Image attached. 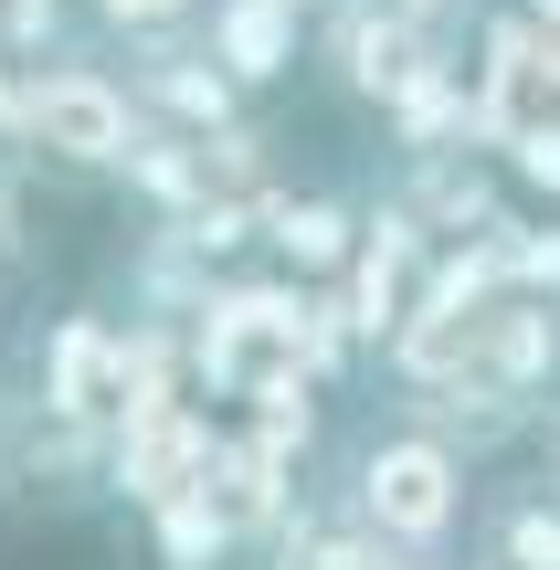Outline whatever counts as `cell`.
I'll use <instances>...</instances> for the list:
<instances>
[{
  "instance_id": "obj_1",
  "label": "cell",
  "mask_w": 560,
  "mask_h": 570,
  "mask_svg": "<svg viewBox=\"0 0 560 570\" xmlns=\"http://www.w3.org/2000/svg\"><path fill=\"white\" fill-rule=\"evenodd\" d=\"M560 381V306L540 285H508L465 317V338L413 381V423L455 433V444H498L508 423L540 412V391Z\"/></svg>"
},
{
  "instance_id": "obj_2",
  "label": "cell",
  "mask_w": 560,
  "mask_h": 570,
  "mask_svg": "<svg viewBox=\"0 0 560 570\" xmlns=\"http://www.w3.org/2000/svg\"><path fill=\"white\" fill-rule=\"evenodd\" d=\"M350 518L402 560H455L465 518H477V487H465V444L434 423H392L360 444L350 465Z\"/></svg>"
},
{
  "instance_id": "obj_3",
  "label": "cell",
  "mask_w": 560,
  "mask_h": 570,
  "mask_svg": "<svg viewBox=\"0 0 560 570\" xmlns=\"http://www.w3.org/2000/svg\"><path fill=\"white\" fill-rule=\"evenodd\" d=\"M21 138L63 169H127L148 148L138 85H117L106 63H32L21 75Z\"/></svg>"
},
{
  "instance_id": "obj_4",
  "label": "cell",
  "mask_w": 560,
  "mask_h": 570,
  "mask_svg": "<svg viewBox=\"0 0 560 570\" xmlns=\"http://www.w3.org/2000/svg\"><path fill=\"white\" fill-rule=\"evenodd\" d=\"M317 53H328V75L350 85V96H402V75H413V0H328V32H317Z\"/></svg>"
},
{
  "instance_id": "obj_5",
  "label": "cell",
  "mask_w": 560,
  "mask_h": 570,
  "mask_svg": "<svg viewBox=\"0 0 560 570\" xmlns=\"http://www.w3.org/2000/svg\"><path fill=\"white\" fill-rule=\"evenodd\" d=\"M202 53L223 63L233 85H286L296 53H307V0H212L202 11Z\"/></svg>"
},
{
  "instance_id": "obj_6",
  "label": "cell",
  "mask_w": 560,
  "mask_h": 570,
  "mask_svg": "<svg viewBox=\"0 0 560 570\" xmlns=\"http://www.w3.org/2000/svg\"><path fill=\"white\" fill-rule=\"evenodd\" d=\"M202 475H212V433H202V412L159 402V412H127V423H117V497L159 508V497L202 487Z\"/></svg>"
},
{
  "instance_id": "obj_7",
  "label": "cell",
  "mask_w": 560,
  "mask_h": 570,
  "mask_svg": "<svg viewBox=\"0 0 560 570\" xmlns=\"http://www.w3.org/2000/svg\"><path fill=\"white\" fill-rule=\"evenodd\" d=\"M477 570H560V487H498L477 508Z\"/></svg>"
},
{
  "instance_id": "obj_8",
  "label": "cell",
  "mask_w": 560,
  "mask_h": 570,
  "mask_svg": "<svg viewBox=\"0 0 560 570\" xmlns=\"http://www.w3.org/2000/svg\"><path fill=\"white\" fill-rule=\"evenodd\" d=\"M138 106H159L169 127H190V138H212V127H233V106H244V85L223 75L212 53H148L138 63Z\"/></svg>"
},
{
  "instance_id": "obj_9",
  "label": "cell",
  "mask_w": 560,
  "mask_h": 570,
  "mask_svg": "<svg viewBox=\"0 0 560 570\" xmlns=\"http://www.w3.org/2000/svg\"><path fill=\"white\" fill-rule=\"evenodd\" d=\"M148 529H159V570H223V550H233V508L212 497V475L180 487V497H159Z\"/></svg>"
},
{
  "instance_id": "obj_10",
  "label": "cell",
  "mask_w": 560,
  "mask_h": 570,
  "mask_svg": "<svg viewBox=\"0 0 560 570\" xmlns=\"http://www.w3.org/2000/svg\"><path fill=\"white\" fill-rule=\"evenodd\" d=\"M360 233L371 223H350L338 202H275V254H286L296 275H350Z\"/></svg>"
},
{
  "instance_id": "obj_11",
  "label": "cell",
  "mask_w": 560,
  "mask_h": 570,
  "mask_svg": "<svg viewBox=\"0 0 560 570\" xmlns=\"http://www.w3.org/2000/svg\"><path fill=\"white\" fill-rule=\"evenodd\" d=\"M275 570H381V539L360 529L350 508H338V518L296 508L286 529H275Z\"/></svg>"
},
{
  "instance_id": "obj_12",
  "label": "cell",
  "mask_w": 560,
  "mask_h": 570,
  "mask_svg": "<svg viewBox=\"0 0 560 570\" xmlns=\"http://www.w3.org/2000/svg\"><path fill=\"white\" fill-rule=\"evenodd\" d=\"M508 148H519V180H529V190H550V202H560V106H550V117H529V127H519Z\"/></svg>"
},
{
  "instance_id": "obj_13",
  "label": "cell",
  "mask_w": 560,
  "mask_h": 570,
  "mask_svg": "<svg viewBox=\"0 0 560 570\" xmlns=\"http://www.w3.org/2000/svg\"><path fill=\"white\" fill-rule=\"evenodd\" d=\"M106 21H117V32H159V21H180L190 0H96Z\"/></svg>"
},
{
  "instance_id": "obj_14",
  "label": "cell",
  "mask_w": 560,
  "mask_h": 570,
  "mask_svg": "<svg viewBox=\"0 0 560 570\" xmlns=\"http://www.w3.org/2000/svg\"><path fill=\"white\" fill-rule=\"evenodd\" d=\"M519 11H529V21H540V32H560V0H519Z\"/></svg>"
},
{
  "instance_id": "obj_15",
  "label": "cell",
  "mask_w": 560,
  "mask_h": 570,
  "mask_svg": "<svg viewBox=\"0 0 560 570\" xmlns=\"http://www.w3.org/2000/svg\"><path fill=\"white\" fill-rule=\"evenodd\" d=\"M550 487H560V412H550Z\"/></svg>"
},
{
  "instance_id": "obj_16",
  "label": "cell",
  "mask_w": 560,
  "mask_h": 570,
  "mask_svg": "<svg viewBox=\"0 0 560 570\" xmlns=\"http://www.w3.org/2000/svg\"><path fill=\"white\" fill-rule=\"evenodd\" d=\"M307 11H328V0H307Z\"/></svg>"
}]
</instances>
